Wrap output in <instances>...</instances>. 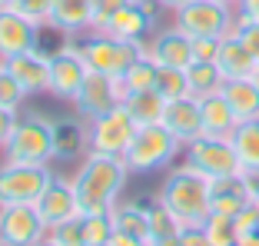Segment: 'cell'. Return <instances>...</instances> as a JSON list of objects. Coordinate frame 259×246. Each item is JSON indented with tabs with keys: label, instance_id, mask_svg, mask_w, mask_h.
I'll return each mask as SVG.
<instances>
[{
	"label": "cell",
	"instance_id": "obj_15",
	"mask_svg": "<svg viewBox=\"0 0 259 246\" xmlns=\"http://www.w3.org/2000/svg\"><path fill=\"white\" fill-rule=\"evenodd\" d=\"M40 213V220L47 223V230L57 223H67L73 216H80V203H76V190H73V180H63V177H54L50 186L40 193V200L33 203Z\"/></svg>",
	"mask_w": 259,
	"mask_h": 246
},
{
	"label": "cell",
	"instance_id": "obj_20",
	"mask_svg": "<svg viewBox=\"0 0 259 246\" xmlns=\"http://www.w3.org/2000/svg\"><path fill=\"white\" fill-rule=\"evenodd\" d=\"M199 110H203V133H209V137H233L239 116L233 113V107H229V100L223 93L199 97Z\"/></svg>",
	"mask_w": 259,
	"mask_h": 246
},
{
	"label": "cell",
	"instance_id": "obj_43",
	"mask_svg": "<svg viewBox=\"0 0 259 246\" xmlns=\"http://www.w3.org/2000/svg\"><path fill=\"white\" fill-rule=\"evenodd\" d=\"M146 246H180V233H173V236H153V239H146Z\"/></svg>",
	"mask_w": 259,
	"mask_h": 246
},
{
	"label": "cell",
	"instance_id": "obj_26",
	"mask_svg": "<svg viewBox=\"0 0 259 246\" xmlns=\"http://www.w3.org/2000/svg\"><path fill=\"white\" fill-rule=\"evenodd\" d=\"M186 84H190V97H209V93H220L226 77L223 70L216 67V60H193L186 67Z\"/></svg>",
	"mask_w": 259,
	"mask_h": 246
},
{
	"label": "cell",
	"instance_id": "obj_49",
	"mask_svg": "<svg viewBox=\"0 0 259 246\" xmlns=\"http://www.w3.org/2000/svg\"><path fill=\"white\" fill-rule=\"evenodd\" d=\"M10 4H14V0H0V7H10Z\"/></svg>",
	"mask_w": 259,
	"mask_h": 246
},
{
	"label": "cell",
	"instance_id": "obj_12",
	"mask_svg": "<svg viewBox=\"0 0 259 246\" xmlns=\"http://www.w3.org/2000/svg\"><path fill=\"white\" fill-rule=\"evenodd\" d=\"M87 73H90V67H87L83 54H80V47H60L54 57H50V97H57V100H73L76 93H80V87H83Z\"/></svg>",
	"mask_w": 259,
	"mask_h": 246
},
{
	"label": "cell",
	"instance_id": "obj_35",
	"mask_svg": "<svg viewBox=\"0 0 259 246\" xmlns=\"http://www.w3.org/2000/svg\"><path fill=\"white\" fill-rule=\"evenodd\" d=\"M233 37L243 40V47L259 60V20H249L236 10V23H233Z\"/></svg>",
	"mask_w": 259,
	"mask_h": 246
},
{
	"label": "cell",
	"instance_id": "obj_39",
	"mask_svg": "<svg viewBox=\"0 0 259 246\" xmlns=\"http://www.w3.org/2000/svg\"><path fill=\"white\" fill-rule=\"evenodd\" d=\"M17 110H10V107H0V146L10 140V133H14V127H17Z\"/></svg>",
	"mask_w": 259,
	"mask_h": 246
},
{
	"label": "cell",
	"instance_id": "obj_23",
	"mask_svg": "<svg viewBox=\"0 0 259 246\" xmlns=\"http://www.w3.org/2000/svg\"><path fill=\"white\" fill-rule=\"evenodd\" d=\"M216 67L223 70V77H226V80H233V77H252L256 57L243 47V40H236L233 33H229V37H223V44H220Z\"/></svg>",
	"mask_w": 259,
	"mask_h": 246
},
{
	"label": "cell",
	"instance_id": "obj_29",
	"mask_svg": "<svg viewBox=\"0 0 259 246\" xmlns=\"http://www.w3.org/2000/svg\"><path fill=\"white\" fill-rule=\"evenodd\" d=\"M203 233H206V239H209V246H236L239 243L236 220H233V216H223V213H209L206 216Z\"/></svg>",
	"mask_w": 259,
	"mask_h": 246
},
{
	"label": "cell",
	"instance_id": "obj_4",
	"mask_svg": "<svg viewBox=\"0 0 259 246\" xmlns=\"http://www.w3.org/2000/svg\"><path fill=\"white\" fill-rule=\"evenodd\" d=\"M0 150H4V160L50 167V160H57V153H54V123L44 120V116H23V120H17L10 140L0 146Z\"/></svg>",
	"mask_w": 259,
	"mask_h": 246
},
{
	"label": "cell",
	"instance_id": "obj_36",
	"mask_svg": "<svg viewBox=\"0 0 259 246\" xmlns=\"http://www.w3.org/2000/svg\"><path fill=\"white\" fill-rule=\"evenodd\" d=\"M130 0H93V23H90V30L93 33H103L107 30V23L113 20V14L120 7H126Z\"/></svg>",
	"mask_w": 259,
	"mask_h": 246
},
{
	"label": "cell",
	"instance_id": "obj_16",
	"mask_svg": "<svg viewBox=\"0 0 259 246\" xmlns=\"http://www.w3.org/2000/svg\"><path fill=\"white\" fill-rule=\"evenodd\" d=\"M7 70L14 73L17 80H20V87L27 90V97H33V93H50V54H44V50H23V54L10 57Z\"/></svg>",
	"mask_w": 259,
	"mask_h": 246
},
{
	"label": "cell",
	"instance_id": "obj_50",
	"mask_svg": "<svg viewBox=\"0 0 259 246\" xmlns=\"http://www.w3.org/2000/svg\"><path fill=\"white\" fill-rule=\"evenodd\" d=\"M0 63H4V60H0Z\"/></svg>",
	"mask_w": 259,
	"mask_h": 246
},
{
	"label": "cell",
	"instance_id": "obj_3",
	"mask_svg": "<svg viewBox=\"0 0 259 246\" xmlns=\"http://www.w3.org/2000/svg\"><path fill=\"white\" fill-rule=\"evenodd\" d=\"M180 150H183V143L163 123H146L137 130L123 160H126L130 173H153V170H166L180 156Z\"/></svg>",
	"mask_w": 259,
	"mask_h": 246
},
{
	"label": "cell",
	"instance_id": "obj_48",
	"mask_svg": "<svg viewBox=\"0 0 259 246\" xmlns=\"http://www.w3.org/2000/svg\"><path fill=\"white\" fill-rule=\"evenodd\" d=\"M220 4H229V7H239V0H220Z\"/></svg>",
	"mask_w": 259,
	"mask_h": 246
},
{
	"label": "cell",
	"instance_id": "obj_5",
	"mask_svg": "<svg viewBox=\"0 0 259 246\" xmlns=\"http://www.w3.org/2000/svg\"><path fill=\"white\" fill-rule=\"evenodd\" d=\"M173 23L190 37H229L236 23V7L220 0H190L173 14Z\"/></svg>",
	"mask_w": 259,
	"mask_h": 246
},
{
	"label": "cell",
	"instance_id": "obj_9",
	"mask_svg": "<svg viewBox=\"0 0 259 246\" xmlns=\"http://www.w3.org/2000/svg\"><path fill=\"white\" fill-rule=\"evenodd\" d=\"M90 127V153H110V156H123L130 150V143H133V137H137L140 123L130 116V110L123 107H113L110 113L97 116V120L87 123Z\"/></svg>",
	"mask_w": 259,
	"mask_h": 246
},
{
	"label": "cell",
	"instance_id": "obj_42",
	"mask_svg": "<svg viewBox=\"0 0 259 246\" xmlns=\"http://www.w3.org/2000/svg\"><path fill=\"white\" fill-rule=\"evenodd\" d=\"M239 14L249 17V20H259V0H239Z\"/></svg>",
	"mask_w": 259,
	"mask_h": 246
},
{
	"label": "cell",
	"instance_id": "obj_14",
	"mask_svg": "<svg viewBox=\"0 0 259 246\" xmlns=\"http://www.w3.org/2000/svg\"><path fill=\"white\" fill-rule=\"evenodd\" d=\"M40 37V23H33L30 17H23L14 7H0V60L33 50Z\"/></svg>",
	"mask_w": 259,
	"mask_h": 246
},
{
	"label": "cell",
	"instance_id": "obj_19",
	"mask_svg": "<svg viewBox=\"0 0 259 246\" xmlns=\"http://www.w3.org/2000/svg\"><path fill=\"white\" fill-rule=\"evenodd\" d=\"M249 200H252V190H249V180H246V173L213 180V213L236 216Z\"/></svg>",
	"mask_w": 259,
	"mask_h": 246
},
{
	"label": "cell",
	"instance_id": "obj_7",
	"mask_svg": "<svg viewBox=\"0 0 259 246\" xmlns=\"http://www.w3.org/2000/svg\"><path fill=\"white\" fill-rule=\"evenodd\" d=\"M183 163H190L193 170L206 173L209 180L243 173L239 156H236V150H233V140L229 137H209V133H203V137L190 140V143L183 146Z\"/></svg>",
	"mask_w": 259,
	"mask_h": 246
},
{
	"label": "cell",
	"instance_id": "obj_40",
	"mask_svg": "<svg viewBox=\"0 0 259 246\" xmlns=\"http://www.w3.org/2000/svg\"><path fill=\"white\" fill-rule=\"evenodd\" d=\"M180 246H209L203 226H183L180 230Z\"/></svg>",
	"mask_w": 259,
	"mask_h": 246
},
{
	"label": "cell",
	"instance_id": "obj_46",
	"mask_svg": "<svg viewBox=\"0 0 259 246\" xmlns=\"http://www.w3.org/2000/svg\"><path fill=\"white\" fill-rule=\"evenodd\" d=\"M37 246H57V243H54V239H50V236H44V239H40Z\"/></svg>",
	"mask_w": 259,
	"mask_h": 246
},
{
	"label": "cell",
	"instance_id": "obj_28",
	"mask_svg": "<svg viewBox=\"0 0 259 246\" xmlns=\"http://www.w3.org/2000/svg\"><path fill=\"white\" fill-rule=\"evenodd\" d=\"M156 70H160V63H153L150 57H146V50H143V57H140L133 67L126 70L120 77V84H123V90L126 93H140V90H153L156 87ZM126 100V97H123Z\"/></svg>",
	"mask_w": 259,
	"mask_h": 246
},
{
	"label": "cell",
	"instance_id": "obj_11",
	"mask_svg": "<svg viewBox=\"0 0 259 246\" xmlns=\"http://www.w3.org/2000/svg\"><path fill=\"white\" fill-rule=\"evenodd\" d=\"M47 236V223L40 220L33 203L0 207V246H37Z\"/></svg>",
	"mask_w": 259,
	"mask_h": 246
},
{
	"label": "cell",
	"instance_id": "obj_41",
	"mask_svg": "<svg viewBox=\"0 0 259 246\" xmlns=\"http://www.w3.org/2000/svg\"><path fill=\"white\" fill-rule=\"evenodd\" d=\"M107 246H146V239L133 236V233H123V230H113V236L107 239Z\"/></svg>",
	"mask_w": 259,
	"mask_h": 246
},
{
	"label": "cell",
	"instance_id": "obj_17",
	"mask_svg": "<svg viewBox=\"0 0 259 246\" xmlns=\"http://www.w3.org/2000/svg\"><path fill=\"white\" fill-rule=\"evenodd\" d=\"M160 123L183 146L190 143V140L203 137V110H199V100L196 97H176V100H166V110H163Z\"/></svg>",
	"mask_w": 259,
	"mask_h": 246
},
{
	"label": "cell",
	"instance_id": "obj_22",
	"mask_svg": "<svg viewBox=\"0 0 259 246\" xmlns=\"http://www.w3.org/2000/svg\"><path fill=\"white\" fill-rule=\"evenodd\" d=\"M83 146H90V127L80 120H57L54 123V153L57 160H73L83 153Z\"/></svg>",
	"mask_w": 259,
	"mask_h": 246
},
{
	"label": "cell",
	"instance_id": "obj_27",
	"mask_svg": "<svg viewBox=\"0 0 259 246\" xmlns=\"http://www.w3.org/2000/svg\"><path fill=\"white\" fill-rule=\"evenodd\" d=\"M123 107L130 110V116L146 127V123H160L163 120V110H166V97H163L156 87L153 90H140V93H126Z\"/></svg>",
	"mask_w": 259,
	"mask_h": 246
},
{
	"label": "cell",
	"instance_id": "obj_34",
	"mask_svg": "<svg viewBox=\"0 0 259 246\" xmlns=\"http://www.w3.org/2000/svg\"><path fill=\"white\" fill-rule=\"evenodd\" d=\"M47 236L54 239L57 246H87L83 243V226H80V216L67 220V223H57L47 230Z\"/></svg>",
	"mask_w": 259,
	"mask_h": 246
},
{
	"label": "cell",
	"instance_id": "obj_8",
	"mask_svg": "<svg viewBox=\"0 0 259 246\" xmlns=\"http://www.w3.org/2000/svg\"><path fill=\"white\" fill-rule=\"evenodd\" d=\"M54 173L50 167L37 163H0V207H14V203H37L40 193L50 186Z\"/></svg>",
	"mask_w": 259,
	"mask_h": 246
},
{
	"label": "cell",
	"instance_id": "obj_45",
	"mask_svg": "<svg viewBox=\"0 0 259 246\" xmlns=\"http://www.w3.org/2000/svg\"><path fill=\"white\" fill-rule=\"evenodd\" d=\"M236 246H259V233H243Z\"/></svg>",
	"mask_w": 259,
	"mask_h": 246
},
{
	"label": "cell",
	"instance_id": "obj_37",
	"mask_svg": "<svg viewBox=\"0 0 259 246\" xmlns=\"http://www.w3.org/2000/svg\"><path fill=\"white\" fill-rule=\"evenodd\" d=\"M10 7L20 10L23 17H30L33 23H47V17H50V7H54V0H14Z\"/></svg>",
	"mask_w": 259,
	"mask_h": 246
},
{
	"label": "cell",
	"instance_id": "obj_30",
	"mask_svg": "<svg viewBox=\"0 0 259 246\" xmlns=\"http://www.w3.org/2000/svg\"><path fill=\"white\" fill-rule=\"evenodd\" d=\"M80 226H83L87 246H107V239L113 236V216L110 213H80Z\"/></svg>",
	"mask_w": 259,
	"mask_h": 246
},
{
	"label": "cell",
	"instance_id": "obj_21",
	"mask_svg": "<svg viewBox=\"0 0 259 246\" xmlns=\"http://www.w3.org/2000/svg\"><path fill=\"white\" fill-rule=\"evenodd\" d=\"M220 93L229 100V107H233V113L239 116V123H243V120H256V116H259V87H256L252 77L226 80Z\"/></svg>",
	"mask_w": 259,
	"mask_h": 246
},
{
	"label": "cell",
	"instance_id": "obj_2",
	"mask_svg": "<svg viewBox=\"0 0 259 246\" xmlns=\"http://www.w3.org/2000/svg\"><path fill=\"white\" fill-rule=\"evenodd\" d=\"M156 200L173 210L183 226H203L206 216L213 213V180L193 170L190 163H183V167L169 170Z\"/></svg>",
	"mask_w": 259,
	"mask_h": 246
},
{
	"label": "cell",
	"instance_id": "obj_25",
	"mask_svg": "<svg viewBox=\"0 0 259 246\" xmlns=\"http://www.w3.org/2000/svg\"><path fill=\"white\" fill-rule=\"evenodd\" d=\"M233 150L239 156L243 173H259V116L256 120H243L233 130Z\"/></svg>",
	"mask_w": 259,
	"mask_h": 246
},
{
	"label": "cell",
	"instance_id": "obj_44",
	"mask_svg": "<svg viewBox=\"0 0 259 246\" xmlns=\"http://www.w3.org/2000/svg\"><path fill=\"white\" fill-rule=\"evenodd\" d=\"M156 4H160V10H180V7H186V4H190V0H156Z\"/></svg>",
	"mask_w": 259,
	"mask_h": 246
},
{
	"label": "cell",
	"instance_id": "obj_1",
	"mask_svg": "<svg viewBox=\"0 0 259 246\" xmlns=\"http://www.w3.org/2000/svg\"><path fill=\"white\" fill-rule=\"evenodd\" d=\"M130 167L123 156H110V153H90L80 163L73 177V190H76V203L80 213H110L113 203L120 200L123 186H126Z\"/></svg>",
	"mask_w": 259,
	"mask_h": 246
},
{
	"label": "cell",
	"instance_id": "obj_31",
	"mask_svg": "<svg viewBox=\"0 0 259 246\" xmlns=\"http://www.w3.org/2000/svg\"><path fill=\"white\" fill-rule=\"evenodd\" d=\"M156 90L166 97V100H176V97H190V84H186V70L176 67H160L156 70Z\"/></svg>",
	"mask_w": 259,
	"mask_h": 246
},
{
	"label": "cell",
	"instance_id": "obj_38",
	"mask_svg": "<svg viewBox=\"0 0 259 246\" xmlns=\"http://www.w3.org/2000/svg\"><path fill=\"white\" fill-rule=\"evenodd\" d=\"M220 37H193V57L196 60H216L220 57Z\"/></svg>",
	"mask_w": 259,
	"mask_h": 246
},
{
	"label": "cell",
	"instance_id": "obj_24",
	"mask_svg": "<svg viewBox=\"0 0 259 246\" xmlns=\"http://www.w3.org/2000/svg\"><path fill=\"white\" fill-rule=\"evenodd\" d=\"M113 230L133 233L140 239H150V200H133V203H113Z\"/></svg>",
	"mask_w": 259,
	"mask_h": 246
},
{
	"label": "cell",
	"instance_id": "obj_6",
	"mask_svg": "<svg viewBox=\"0 0 259 246\" xmlns=\"http://www.w3.org/2000/svg\"><path fill=\"white\" fill-rule=\"evenodd\" d=\"M80 54H83L90 70L110 73V77H123L143 57V44H126V40H116L110 33H93L90 30V37L80 44Z\"/></svg>",
	"mask_w": 259,
	"mask_h": 246
},
{
	"label": "cell",
	"instance_id": "obj_32",
	"mask_svg": "<svg viewBox=\"0 0 259 246\" xmlns=\"http://www.w3.org/2000/svg\"><path fill=\"white\" fill-rule=\"evenodd\" d=\"M183 230V223L176 220V213L169 207H163L160 200L150 203V239L153 236H173V233Z\"/></svg>",
	"mask_w": 259,
	"mask_h": 246
},
{
	"label": "cell",
	"instance_id": "obj_13",
	"mask_svg": "<svg viewBox=\"0 0 259 246\" xmlns=\"http://www.w3.org/2000/svg\"><path fill=\"white\" fill-rule=\"evenodd\" d=\"M143 50L153 63L160 67H176V70H186L196 57H193V37L183 33L180 27H166V30H156L150 40H143Z\"/></svg>",
	"mask_w": 259,
	"mask_h": 246
},
{
	"label": "cell",
	"instance_id": "obj_33",
	"mask_svg": "<svg viewBox=\"0 0 259 246\" xmlns=\"http://www.w3.org/2000/svg\"><path fill=\"white\" fill-rule=\"evenodd\" d=\"M23 100H27V90H23L20 80H17L14 73L7 70V63H0V107L17 110Z\"/></svg>",
	"mask_w": 259,
	"mask_h": 246
},
{
	"label": "cell",
	"instance_id": "obj_10",
	"mask_svg": "<svg viewBox=\"0 0 259 246\" xmlns=\"http://www.w3.org/2000/svg\"><path fill=\"white\" fill-rule=\"evenodd\" d=\"M123 97H126V90H123L120 77H110V73H97V70H90L87 80H83V87H80V93H76L70 103L76 107V113L90 123V120H97V116L110 113L113 107H120Z\"/></svg>",
	"mask_w": 259,
	"mask_h": 246
},
{
	"label": "cell",
	"instance_id": "obj_47",
	"mask_svg": "<svg viewBox=\"0 0 259 246\" xmlns=\"http://www.w3.org/2000/svg\"><path fill=\"white\" fill-rule=\"evenodd\" d=\"M252 80H256V87H259V60H256V67H252Z\"/></svg>",
	"mask_w": 259,
	"mask_h": 246
},
{
	"label": "cell",
	"instance_id": "obj_18",
	"mask_svg": "<svg viewBox=\"0 0 259 246\" xmlns=\"http://www.w3.org/2000/svg\"><path fill=\"white\" fill-rule=\"evenodd\" d=\"M47 23L60 33H83L93 23V0H54Z\"/></svg>",
	"mask_w": 259,
	"mask_h": 246
}]
</instances>
